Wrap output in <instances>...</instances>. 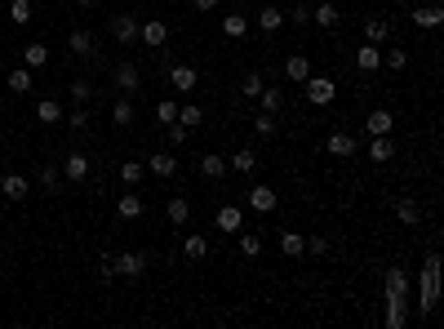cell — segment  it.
<instances>
[{"label": "cell", "instance_id": "cell-1", "mask_svg": "<svg viewBox=\"0 0 444 329\" xmlns=\"http://www.w3.org/2000/svg\"><path fill=\"white\" fill-rule=\"evenodd\" d=\"M418 316H431L436 312V298H440V253H427L422 262V289H418Z\"/></svg>", "mask_w": 444, "mask_h": 329}, {"label": "cell", "instance_id": "cell-2", "mask_svg": "<svg viewBox=\"0 0 444 329\" xmlns=\"http://www.w3.org/2000/svg\"><path fill=\"white\" fill-rule=\"evenodd\" d=\"M302 84H307V98H311V107H329V102H334V93H338V84L329 80V76H307Z\"/></svg>", "mask_w": 444, "mask_h": 329}, {"label": "cell", "instance_id": "cell-3", "mask_svg": "<svg viewBox=\"0 0 444 329\" xmlns=\"http://www.w3.org/2000/svg\"><path fill=\"white\" fill-rule=\"evenodd\" d=\"M111 267H116V276H143V271H147V253L125 249V253H116V258H111Z\"/></svg>", "mask_w": 444, "mask_h": 329}, {"label": "cell", "instance_id": "cell-4", "mask_svg": "<svg viewBox=\"0 0 444 329\" xmlns=\"http://www.w3.org/2000/svg\"><path fill=\"white\" fill-rule=\"evenodd\" d=\"M111 41L116 45H134L138 41V18L134 14H111Z\"/></svg>", "mask_w": 444, "mask_h": 329}, {"label": "cell", "instance_id": "cell-5", "mask_svg": "<svg viewBox=\"0 0 444 329\" xmlns=\"http://www.w3.org/2000/svg\"><path fill=\"white\" fill-rule=\"evenodd\" d=\"M382 298H409V271H404V267H386Z\"/></svg>", "mask_w": 444, "mask_h": 329}, {"label": "cell", "instance_id": "cell-6", "mask_svg": "<svg viewBox=\"0 0 444 329\" xmlns=\"http://www.w3.org/2000/svg\"><path fill=\"white\" fill-rule=\"evenodd\" d=\"M111 80H116V89H120V93H138V89H143V71H138L134 63H120Z\"/></svg>", "mask_w": 444, "mask_h": 329}, {"label": "cell", "instance_id": "cell-7", "mask_svg": "<svg viewBox=\"0 0 444 329\" xmlns=\"http://www.w3.org/2000/svg\"><path fill=\"white\" fill-rule=\"evenodd\" d=\"M213 223H218V231H226V236L244 231V214H240V205H222V209L213 214Z\"/></svg>", "mask_w": 444, "mask_h": 329}, {"label": "cell", "instance_id": "cell-8", "mask_svg": "<svg viewBox=\"0 0 444 329\" xmlns=\"http://www.w3.org/2000/svg\"><path fill=\"white\" fill-rule=\"evenodd\" d=\"M276 201H280V196H276V187H249V209H258V214H276Z\"/></svg>", "mask_w": 444, "mask_h": 329}, {"label": "cell", "instance_id": "cell-9", "mask_svg": "<svg viewBox=\"0 0 444 329\" xmlns=\"http://www.w3.org/2000/svg\"><path fill=\"white\" fill-rule=\"evenodd\" d=\"M62 178H67V183H84V178H89V156H80V152L62 156Z\"/></svg>", "mask_w": 444, "mask_h": 329}, {"label": "cell", "instance_id": "cell-10", "mask_svg": "<svg viewBox=\"0 0 444 329\" xmlns=\"http://www.w3.org/2000/svg\"><path fill=\"white\" fill-rule=\"evenodd\" d=\"M169 84H174L178 93H191L200 76H196V67H187V63H178V67H169Z\"/></svg>", "mask_w": 444, "mask_h": 329}, {"label": "cell", "instance_id": "cell-11", "mask_svg": "<svg viewBox=\"0 0 444 329\" xmlns=\"http://www.w3.org/2000/svg\"><path fill=\"white\" fill-rule=\"evenodd\" d=\"M138 41H143V45H151V49H160V45L169 41V27L160 23V18H151V23H143V27H138Z\"/></svg>", "mask_w": 444, "mask_h": 329}, {"label": "cell", "instance_id": "cell-12", "mask_svg": "<svg viewBox=\"0 0 444 329\" xmlns=\"http://www.w3.org/2000/svg\"><path fill=\"white\" fill-rule=\"evenodd\" d=\"M27 192H32V187H27L23 174H5L0 178V196H5V201H27Z\"/></svg>", "mask_w": 444, "mask_h": 329}, {"label": "cell", "instance_id": "cell-13", "mask_svg": "<svg viewBox=\"0 0 444 329\" xmlns=\"http://www.w3.org/2000/svg\"><path fill=\"white\" fill-rule=\"evenodd\" d=\"M143 209H147V205H143V196H138V187H134V192H125V196H120V205H116V214H120V218H129V223L143 218Z\"/></svg>", "mask_w": 444, "mask_h": 329}, {"label": "cell", "instance_id": "cell-14", "mask_svg": "<svg viewBox=\"0 0 444 329\" xmlns=\"http://www.w3.org/2000/svg\"><path fill=\"white\" fill-rule=\"evenodd\" d=\"M391 156H395L391 134H373V143H369V161H373V165H386Z\"/></svg>", "mask_w": 444, "mask_h": 329}, {"label": "cell", "instance_id": "cell-15", "mask_svg": "<svg viewBox=\"0 0 444 329\" xmlns=\"http://www.w3.org/2000/svg\"><path fill=\"white\" fill-rule=\"evenodd\" d=\"M355 67H360V71H377V67H382V49L364 41L360 49H355Z\"/></svg>", "mask_w": 444, "mask_h": 329}, {"label": "cell", "instance_id": "cell-16", "mask_svg": "<svg viewBox=\"0 0 444 329\" xmlns=\"http://www.w3.org/2000/svg\"><path fill=\"white\" fill-rule=\"evenodd\" d=\"M391 125H395V116L386 107H373L369 116H364V129H369V134H391Z\"/></svg>", "mask_w": 444, "mask_h": 329}, {"label": "cell", "instance_id": "cell-17", "mask_svg": "<svg viewBox=\"0 0 444 329\" xmlns=\"http://www.w3.org/2000/svg\"><path fill=\"white\" fill-rule=\"evenodd\" d=\"M329 156H355V134H347V129H338V134H329Z\"/></svg>", "mask_w": 444, "mask_h": 329}, {"label": "cell", "instance_id": "cell-18", "mask_svg": "<svg viewBox=\"0 0 444 329\" xmlns=\"http://www.w3.org/2000/svg\"><path fill=\"white\" fill-rule=\"evenodd\" d=\"M147 169H151L156 178H174V174H178V156H169V152L147 156Z\"/></svg>", "mask_w": 444, "mask_h": 329}, {"label": "cell", "instance_id": "cell-19", "mask_svg": "<svg viewBox=\"0 0 444 329\" xmlns=\"http://www.w3.org/2000/svg\"><path fill=\"white\" fill-rule=\"evenodd\" d=\"M311 23L316 27H338V9H334V0H316V9H311Z\"/></svg>", "mask_w": 444, "mask_h": 329}, {"label": "cell", "instance_id": "cell-20", "mask_svg": "<svg viewBox=\"0 0 444 329\" xmlns=\"http://www.w3.org/2000/svg\"><path fill=\"white\" fill-rule=\"evenodd\" d=\"M36 120H40V125H58L62 120V102L58 98H40L36 102Z\"/></svg>", "mask_w": 444, "mask_h": 329}, {"label": "cell", "instance_id": "cell-21", "mask_svg": "<svg viewBox=\"0 0 444 329\" xmlns=\"http://www.w3.org/2000/svg\"><path fill=\"white\" fill-rule=\"evenodd\" d=\"M183 253H187V258H191V262H200V258H209V240H205V236H200V231H191V236H187V240H183Z\"/></svg>", "mask_w": 444, "mask_h": 329}, {"label": "cell", "instance_id": "cell-22", "mask_svg": "<svg viewBox=\"0 0 444 329\" xmlns=\"http://www.w3.org/2000/svg\"><path fill=\"white\" fill-rule=\"evenodd\" d=\"M413 23H418V27H440L444 23V9L440 5H418V9H413Z\"/></svg>", "mask_w": 444, "mask_h": 329}, {"label": "cell", "instance_id": "cell-23", "mask_svg": "<svg viewBox=\"0 0 444 329\" xmlns=\"http://www.w3.org/2000/svg\"><path fill=\"white\" fill-rule=\"evenodd\" d=\"M9 93H32V84H36V76H32V67H18V71H9Z\"/></svg>", "mask_w": 444, "mask_h": 329}, {"label": "cell", "instance_id": "cell-24", "mask_svg": "<svg viewBox=\"0 0 444 329\" xmlns=\"http://www.w3.org/2000/svg\"><path fill=\"white\" fill-rule=\"evenodd\" d=\"M258 102H262V111H271V116H276V111L285 107V93H280V84H262Z\"/></svg>", "mask_w": 444, "mask_h": 329}, {"label": "cell", "instance_id": "cell-25", "mask_svg": "<svg viewBox=\"0 0 444 329\" xmlns=\"http://www.w3.org/2000/svg\"><path fill=\"white\" fill-rule=\"evenodd\" d=\"M285 76L302 84V80H307V76H311V58H307V54H294V58H289V63H285Z\"/></svg>", "mask_w": 444, "mask_h": 329}, {"label": "cell", "instance_id": "cell-26", "mask_svg": "<svg viewBox=\"0 0 444 329\" xmlns=\"http://www.w3.org/2000/svg\"><path fill=\"white\" fill-rule=\"evenodd\" d=\"M258 27H262V32H280V27H285V9H276V5H267V9H262V14H258Z\"/></svg>", "mask_w": 444, "mask_h": 329}, {"label": "cell", "instance_id": "cell-27", "mask_svg": "<svg viewBox=\"0 0 444 329\" xmlns=\"http://www.w3.org/2000/svg\"><path fill=\"white\" fill-rule=\"evenodd\" d=\"M244 32H249V18H244V14H226V18H222V36L244 41Z\"/></svg>", "mask_w": 444, "mask_h": 329}, {"label": "cell", "instance_id": "cell-28", "mask_svg": "<svg viewBox=\"0 0 444 329\" xmlns=\"http://www.w3.org/2000/svg\"><path fill=\"white\" fill-rule=\"evenodd\" d=\"M253 165H258V156H253L249 147H240L235 156H226V169H235V174H253Z\"/></svg>", "mask_w": 444, "mask_h": 329}, {"label": "cell", "instance_id": "cell-29", "mask_svg": "<svg viewBox=\"0 0 444 329\" xmlns=\"http://www.w3.org/2000/svg\"><path fill=\"white\" fill-rule=\"evenodd\" d=\"M386 36H391V23H386V18H369V23H364V41L369 45H382Z\"/></svg>", "mask_w": 444, "mask_h": 329}, {"label": "cell", "instance_id": "cell-30", "mask_svg": "<svg viewBox=\"0 0 444 329\" xmlns=\"http://www.w3.org/2000/svg\"><path fill=\"white\" fill-rule=\"evenodd\" d=\"M67 49L75 54V58H89V54H93V36L89 32H71L67 36Z\"/></svg>", "mask_w": 444, "mask_h": 329}, {"label": "cell", "instance_id": "cell-31", "mask_svg": "<svg viewBox=\"0 0 444 329\" xmlns=\"http://www.w3.org/2000/svg\"><path fill=\"white\" fill-rule=\"evenodd\" d=\"M111 120H116V125H134V102H129V93H120V98L111 102Z\"/></svg>", "mask_w": 444, "mask_h": 329}, {"label": "cell", "instance_id": "cell-32", "mask_svg": "<svg viewBox=\"0 0 444 329\" xmlns=\"http://www.w3.org/2000/svg\"><path fill=\"white\" fill-rule=\"evenodd\" d=\"M200 174L209 178V183H218L226 174V156H200Z\"/></svg>", "mask_w": 444, "mask_h": 329}, {"label": "cell", "instance_id": "cell-33", "mask_svg": "<svg viewBox=\"0 0 444 329\" xmlns=\"http://www.w3.org/2000/svg\"><path fill=\"white\" fill-rule=\"evenodd\" d=\"M187 218H191V205H187V196H174V201H169V223H174V227H183Z\"/></svg>", "mask_w": 444, "mask_h": 329}, {"label": "cell", "instance_id": "cell-34", "mask_svg": "<svg viewBox=\"0 0 444 329\" xmlns=\"http://www.w3.org/2000/svg\"><path fill=\"white\" fill-rule=\"evenodd\" d=\"M395 218H400L404 227H418V218H422L418 201H400V205H395Z\"/></svg>", "mask_w": 444, "mask_h": 329}, {"label": "cell", "instance_id": "cell-35", "mask_svg": "<svg viewBox=\"0 0 444 329\" xmlns=\"http://www.w3.org/2000/svg\"><path fill=\"white\" fill-rule=\"evenodd\" d=\"M45 63H49V49H45V45H27L23 49V67H45Z\"/></svg>", "mask_w": 444, "mask_h": 329}, {"label": "cell", "instance_id": "cell-36", "mask_svg": "<svg viewBox=\"0 0 444 329\" xmlns=\"http://www.w3.org/2000/svg\"><path fill=\"white\" fill-rule=\"evenodd\" d=\"M235 236H240V253H244V258H258V253H262V236H258V231H235Z\"/></svg>", "mask_w": 444, "mask_h": 329}, {"label": "cell", "instance_id": "cell-37", "mask_svg": "<svg viewBox=\"0 0 444 329\" xmlns=\"http://www.w3.org/2000/svg\"><path fill=\"white\" fill-rule=\"evenodd\" d=\"M386 329H404V298H386Z\"/></svg>", "mask_w": 444, "mask_h": 329}, {"label": "cell", "instance_id": "cell-38", "mask_svg": "<svg viewBox=\"0 0 444 329\" xmlns=\"http://www.w3.org/2000/svg\"><path fill=\"white\" fill-rule=\"evenodd\" d=\"M143 161H125V165H120V183H125V187H138V183H143Z\"/></svg>", "mask_w": 444, "mask_h": 329}, {"label": "cell", "instance_id": "cell-39", "mask_svg": "<svg viewBox=\"0 0 444 329\" xmlns=\"http://www.w3.org/2000/svg\"><path fill=\"white\" fill-rule=\"evenodd\" d=\"M32 0H14V5H9V23H18V27H27L32 23Z\"/></svg>", "mask_w": 444, "mask_h": 329}, {"label": "cell", "instance_id": "cell-40", "mask_svg": "<svg viewBox=\"0 0 444 329\" xmlns=\"http://www.w3.org/2000/svg\"><path fill=\"white\" fill-rule=\"evenodd\" d=\"M178 125H187V129H196V125H205V111L196 107V102H187V107H178Z\"/></svg>", "mask_w": 444, "mask_h": 329}, {"label": "cell", "instance_id": "cell-41", "mask_svg": "<svg viewBox=\"0 0 444 329\" xmlns=\"http://www.w3.org/2000/svg\"><path fill=\"white\" fill-rule=\"evenodd\" d=\"M67 125L75 129V134H84V129H89V102H75V111L67 116Z\"/></svg>", "mask_w": 444, "mask_h": 329}, {"label": "cell", "instance_id": "cell-42", "mask_svg": "<svg viewBox=\"0 0 444 329\" xmlns=\"http://www.w3.org/2000/svg\"><path fill=\"white\" fill-rule=\"evenodd\" d=\"M156 120H160V125H174V120H178V102L174 98H160L156 102Z\"/></svg>", "mask_w": 444, "mask_h": 329}, {"label": "cell", "instance_id": "cell-43", "mask_svg": "<svg viewBox=\"0 0 444 329\" xmlns=\"http://www.w3.org/2000/svg\"><path fill=\"white\" fill-rule=\"evenodd\" d=\"M280 253H285V258H298L302 253V236L298 231H285V236H280Z\"/></svg>", "mask_w": 444, "mask_h": 329}, {"label": "cell", "instance_id": "cell-44", "mask_svg": "<svg viewBox=\"0 0 444 329\" xmlns=\"http://www.w3.org/2000/svg\"><path fill=\"white\" fill-rule=\"evenodd\" d=\"M253 129H258V138H276V116H271V111L253 116Z\"/></svg>", "mask_w": 444, "mask_h": 329}, {"label": "cell", "instance_id": "cell-45", "mask_svg": "<svg viewBox=\"0 0 444 329\" xmlns=\"http://www.w3.org/2000/svg\"><path fill=\"white\" fill-rule=\"evenodd\" d=\"M165 134H169V147H187L191 129H187V125H178V120H174V125H165Z\"/></svg>", "mask_w": 444, "mask_h": 329}, {"label": "cell", "instance_id": "cell-46", "mask_svg": "<svg viewBox=\"0 0 444 329\" xmlns=\"http://www.w3.org/2000/svg\"><path fill=\"white\" fill-rule=\"evenodd\" d=\"M240 93H244V98H258V93H262V76H258V71H249V76L240 80Z\"/></svg>", "mask_w": 444, "mask_h": 329}, {"label": "cell", "instance_id": "cell-47", "mask_svg": "<svg viewBox=\"0 0 444 329\" xmlns=\"http://www.w3.org/2000/svg\"><path fill=\"white\" fill-rule=\"evenodd\" d=\"M285 23H298V27H307V23H311V5H294V9L285 14Z\"/></svg>", "mask_w": 444, "mask_h": 329}, {"label": "cell", "instance_id": "cell-48", "mask_svg": "<svg viewBox=\"0 0 444 329\" xmlns=\"http://www.w3.org/2000/svg\"><path fill=\"white\" fill-rule=\"evenodd\" d=\"M386 67H391V71H404V67H409V54H404V49H386Z\"/></svg>", "mask_w": 444, "mask_h": 329}, {"label": "cell", "instance_id": "cell-49", "mask_svg": "<svg viewBox=\"0 0 444 329\" xmlns=\"http://www.w3.org/2000/svg\"><path fill=\"white\" fill-rule=\"evenodd\" d=\"M71 98H75V102H89V98H93V84H89V80H75V84H71Z\"/></svg>", "mask_w": 444, "mask_h": 329}, {"label": "cell", "instance_id": "cell-50", "mask_svg": "<svg viewBox=\"0 0 444 329\" xmlns=\"http://www.w3.org/2000/svg\"><path fill=\"white\" fill-rule=\"evenodd\" d=\"M325 249H329V240H325V236H311V240H302V253H316V258H320Z\"/></svg>", "mask_w": 444, "mask_h": 329}, {"label": "cell", "instance_id": "cell-51", "mask_svg": "<svg viewBox=\"0 0 444 329\" xmlns=\"http://www.w3.org/2000/svg\"><path fill=\"white\" fill-rule=\"evenodd\" d=\"M40 187H49V192L58 187V165H45L40 169Z\"/></svg>", "mask_w": 444, "mask_h": 329}, {"label": "cell", "instance_id": "cell-52", "mask_svg": "<svg viewBox=\"0 0 444 329\" xmlns=\"http://www.w3.org/2000/svg\"><path fill=\"white\" fill-rule=\"evenodd\" d=\"M196 9H200V14H209V9H218V0H191Z\"/></svg>", "mask_w": 444, "mask_h": 329}, {"label": "cell", "instance_id": "cell-53", "mask_svg": "<svg viewBox=\"0 0 444 329\" xmlns=\"http://www.w3.org/2000/svg\"><path fill=\"white\" fill-rule=\"evenodd\" d=\"M75 5H84V9H89V5H102V0H75Z\"/></svg>", "mask_w": 444, "mask_h": 329}, {"label": "cell", "instance_id": "cell-54", "mask_svg": "<svg viewBox=\"0 0 444 329\" xmlns=\"http://www.w3.org/2000/svg\"><path fill=\"white\" fill-rule=\"evenodd\" d=\"M0 218H5V205H0Z\"/></svg>", "mask_w": 444, "mask_h": 329}, {"label": "cell", "instance_id": "cell-55", "mask_svg": "<svg viewBox=\"0 0 444 329\" xmlns=\"http://www.w3.org/2000/svg\"><path fill=\"white\" fill-rule=\"evenodd\" d=\"M391 5H404V0H391Z\"/></svg>", "mask_w": 444, "mask_h": 329}]
</instances>
